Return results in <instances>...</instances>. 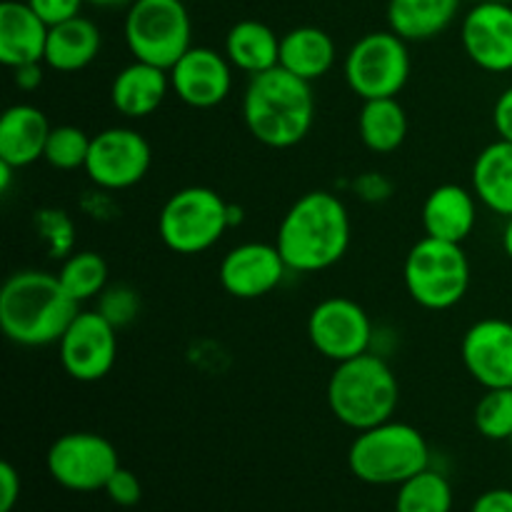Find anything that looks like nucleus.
<instances>
[{
    "label": "nucleus",
    "instance_id": "f257e3e1",
    "mask_svg": "<svg viewBox=\"0 0 512 512\" xmlns=\"http://www.w3.org/2000/svg\"><path fill=\"white\" fill-rule=\"evenodd\" d=\"M353 238L348 205L328 190L300 195L283 215L275 235L288 270L300 275L320 273L345 258Z\"/></svg>",
    "mask_w": 512,
    "mask_h": 512
},
{
    "label": "nucleus",
    "instance_id": "f03ea898",
    "mask_svg": "<svg viewBox=\"0 0 512 512\" xmlns=\"http://www.w3.org/2000/svg\"><path fill=\"white\" fill-rule=\"evenodd\" d=\"M240 108L245 128L260 145L273 150L295 148L308 138L315 123L313 83L278 65L250 75Z\"/></svg>",
    "mask_w": 512,
    "mask_h": 512
},
{
    "label": "nucleus",
    "instance_id": "7ed1b4c3",
    "mask_svg": "<svg viewBox=\"0 0 512 512\" xmlns=\"http://www.w3.org/2000/svg\"><path fill=\"white\" fill-rule=\"evenodd\" d=\"M80 305L65 293L58 273L18 270L0 288V330L23 348L60 343Z\"/></svg>",
    "mask_w": 512,
    "mask_h": 512
},
{
    "label": "nucleus",
    "instance_id": "20e7f679",
    "mask_svg": "<svg viewBox=\"0 0 512 512\" xmlns=\"http://www.w3.org/2000/svg\"><path fill=\"white\" fill-rule=\"evenodd\" d=\"M398 403V375L388 360L373 350L338 363L328 380L330 413L355 433L393 420Z\"/></svg>",
    "mask_w": 512,
    "mask_h": 512
},
{
    "label": "nucleus",
    "instance_id": "39448f33",
    "mask_svg": "<svg viewBox=\"0 0 512 512\" xmlns=\"http://www.w3.org/2000/svg\"><path fill=\"white\" fill-rule=\"evenodd\" d=\"M348 468L360 483L403 485L430 468V448L415 425L388 420L360 430L348 450Z\"/></svg>",
    "mask_w": 512,
    "mask_h": 512
},
{
    "label": "nucleus",
    "instance_id": "423d86ee",
    "mask_svg": "<svg viewBox=\"0 0 512 512\" xmlns=\"http://www.w3.org/2000/svg\"><path fill=\"white\" fill-rule=\"evenodd\" d=\"M405 290L425 310H450L468 295L470 260L460 243L420 238L403 263Z\"/></svg>",
    "mask_w": 512,
    "mask_h": 512
},
{
    "label": "nucleus",
    "instance_id": "0eeeda50",
    "mask_svg": "<svg viewBox=\"0 0 512 512\" xmlns=\"http://www.w3.org/2000/svg\"><path fill=\"white\" fill-rule=\"evenodd\" d=\"M230 203L213 188L188 185L170 195L158 215V235L178 255H200L230 230Z\"/></svg>",
    "mask_w": 512,
    "mask_h": 512
},
{
    "label": "nucleus",
    "instance_id": "6e6552de",
    "mask_svg": "<svg viewBox=\"0 0 512 512\" xmlns=\"http://www.w3.org/2000/svg\"><path fill=\"white\" fill-rule=\"evenodd\" d=\"M123 33L133 60L165 70L193 48V20L183 0H135L125 13Z\"/></svg>",
    "mask_w": 512,
    "mask_h": 512
},
{
    "label": "nucleus",
    "instance_id": "1a4fd4ad",
    "mask_svg": "<svg viewBox=\"0 0 512 512\" xmlns=\"http://www.w3.org/2000/svg\"><path fill=\"white\" fill-rule=\"evenodd\" d=\"M408 40L393 30H375L355 40L343 63L348 88L360 100L398 98L410 80Z\"/></svg>",
    "mask_w": 512,
    "mask_h": 512
},
{
    "label": "nucleus",
    "instance_id": "9d476101",
    "mask_svg": "<svg viewBox=\"0 0 512 512\" xmlns=\"http://www.w3.org/2000/svg\"><path fill=\"white\" fill-rule=\"evenodd\" d=\"M48 473L70 493H98L120 468L115 445L98 433H65L50 445Z\"/></svg>",
    "mask_w": 512,
    "mask_h": 512
},
{
    "label": "nucleus",
    "instance_id": "9b49d317",
    "mask_svg": "<svg viewBox=\"0 0 512 512\" xmlns=\"http://www.w3.org/2000/svg\"><path fill=\"white\" fill-rule=\"evenodd\" d=\"M150 163L153 150L145 135L135 128L115 125L93 135L83 170L95 188L120 193L138 185L148 175Z\"/></svg>",
    "mask_w": 512,
    "mask_h": 512
},
{
    "label": "nucleus",
    "instance_id": "f8f14e48",
    "mask_svg": "<svg viewBox=\"0 0 512 512\" xmlns=\"http://www.w3.org/2000/svg\"><path fill=\"white\" fill-rule=\"evenodd\" d=\"M373 335L375 328L368 310L353 298H325L308 315L310 345L335 365L368 353L373 348Z\"/></svg>",
    "mask_w": 512,
    "mask_h": 512
},
{
    "label": "nucleus",
    "instance_id": "ddd939ff",
    "mask_svg": "<svg viewBox=\"0 0 512 512\" xmlns=\"http://www.w3.org/2000/svg\"><path fill=\"white\" fill-rule=\"evenodd\" d=\"M60 365L78 383H98L118 360V328L98 310H80L58 343Z\"/></svg>",
    "mask_w": 512,
    "mask_h": 512
},
{
    "label": "nucleus",
    "instance_id": "4468645a",
    "mask_svg": "<svg viewBox=\"0 0 512 512\" xmlns=\"http://www.w3.org/2000/svg\"><path fill=\"white\" fill-rule=\"evenodd\" d=\"M460 43L485 73H512V5L475 3L460 23Z\"/></svg>",
    "mask_w": 512,
    "mask_h": 512
},
{
    "label": "nucleus",
    "instance_id": "2eb2a0df",
    "mask_svg": "<svg viewBox=\"0 0 512 512\" xmlns=\"http://www.w3.org/2000/svg\"><path fill=\"white\" fill-rule=\"evenodd\" d=\"M288 275L283 255L275 243H240L223 255L218 280L228 295L238 300H258L273 293Z\"/></svg>",
    "mask_w": 512,
    "mask_h": 512
},
{
    "label": "nucleus",
    "instance_id": "dca6fc26",
    "mask_svg": "<svg viewBox=\"0 0 512 512\" xmlns=\"http://www.w3.org/2000/svg\"><path fill=\"white\" fill-rule=\"evenodd\" d=\"M460 360L480 388H512L510 320L483 318L470 325L460 340Z\"/></svg>",
    "mask_w": 512,
    "mask_h": 512
},
{
    "label": "nucleus",
    "instance_id": "f3484780",
    "mask_svg": "<svg viewBox=\"0 0 512 512\" xmlns=\"http://www.w3.org/2000/svg\"><path fill=\"white\" fill-rule=\"evenodd\" d=\"M168 73L173 93L190 108H215L233 90V63L225 53L205 45H193Z\"/></svg>",
    "mask_w": 512,
    "mask_h": 512
},
{
    "label": "nucleus",
    "instance_id": "a211bd4d",
    "mask_svg": "<svg viewBox=\"0 0 512 512\" xmlns=\"http://www.w3.org/2000/svg\"><path fill=\"white\" fill-rule=\"evenodd\" d=\"M478 203L473 190L458 183H443L433 188L420 210V223L428 238L460 243L473 235L478 225Z\"/></svg>",
    "mask_w": 512,
    "mask_h": 512
},
{
    "label": "nucleus",
    "instance_id": "6ab92c4d",
    "mask_svg": "<svg viewBox=\"0 0 512 512\" xmlns=\"http://www.w3.org/2000/svg\"><path fill=\"white\" fill-rule=\"evenodd\" d=\"M170 93L173 85L168 70L143 60H133L120 68L110 83V103L128 120H143L153 115Z\"/></svg>",
    "mask_w": 512,
    "mask_h": 512
},
{
    "label": "nucleus",
    "instance_id": "aec40b11",
    "mask_svg": "<svg viewBox=\"0 0 512 512\" xmlns=\"http://www.w3.org/2000/svg\"><path fill=\"white\" fill-rule=\"evenodd\" d=\"M50 25L20 0L0 5V63L18 68L25 63H45Z\"/></svg>",
    "mask_w": 512,
    "mask_h": 512
},
{
    "label": "nucleus",
    "instance_id": "412c9836",
    "mask_svg": "<svg viewBox=\"0 0 512 512\" xmlns=\"http://www.w3.org/2000/svg\"><path fill=\"white\" fill-rule=\"evenodd\" d=\"M50 130L48 115L30 103H15L0 118V160L15 170L38 163L45 155Z\"/></svg>",
    "mask_w": 512,
    "mask_h": 512
},
{
    "label": "nucleus",
    "instance_id": "4be33fe9",
    "mask_svg": "<svg viewBox=\"0 0 512 512\" xmlns=\"http://www.w3.org/2000/svg\"><path fill=\"white\" fill-rule=\"evenodd\" d=\"M473 193L480 205L495 215L510 218L512 215V143L510 140H493L485 145L475 158L473 170Z\"/></svg>",
    "mask_w": 512,
    "mask_h": 512
},
{
    "label": "nucleus",
    "instance_id": "5701e85b",
    "mask_svg": "<svg viewBox=\"0 0 512 512\" xmlns=\"http://www.w3.org/2000/svg\"><path fill=\"white\" fill-rule=\"evenodd\" d=\"M338 60L335 40L315 25H300L280 38V68L315 83L333 70Z\"/></svg>",
    "mask_w": 512,
    "mask_h": 512
},
{
    "label": "nucleus",
    "instance_id": "b1692460",
    "mask_svg": "<svg viewBox=\"0 0 512 512\" xmlns=\"http://www.w3.org/2000/svg\"><path fill=\"white\" fill-rule=\"evenodd\" d=\"M103 48L100 28L90 18H70L50 28L45 65L58 73H80L88 68Z\"/></svg>",
    "mask_w": 512,
    "mask_h": 512
},
{
    "label": "nucleus",
    "instance_id": "393cba45",
    "mask_svg": "<svg viewBox=\"0 0 512 512\" xmlns=\"http://www.w3.org/2000/svg\"><path fill=\"white\" fill-rule=\"evenodd\" d=\"M460 0H390L388 25L408 43L433 40L455 23Z\"/></svg>",
    "mask_w": 512,
    "mask_h": 512
},
{
    "label": "nucleus",
    "instance_id": "a878e982",
    "mask_svg": "<svg viewBox=\"0 0 512 512\" xmlns=\"http://www.w3.org/2000/svg\"><path fill=\"white\" fill-rule=\"evenodd\" d=\"M225 55L240 73H265L280 63V35L260 20H240L225 35Z\"/></svg>",
    "mask_w": 512,
    "mask_h": 512
},
{
    "label": "nucleus",
    "instance_id": "bb28decb",
    "mask_svg": "<svg viewBox=\"0 0 512 512\" xmlns=\"http://www.w3.org/2000/svg\"><path fill=\"white\" fill-rule=\"evenodd\" d=\"M358 133L365 148L378 155H390L408 138V113L398 98L363 100Z\"/></svg>",
    "mask_w": 512,
    "mask_h": 512
},
{
    "label": "nucleus",
    "instance_id": "cd10ccee",
    "mask_svg": "<svg viewBox=\"0 0 512 512\" xmlns=\"http://www.w3.org/2000/svg\"><path fill=\"white\" fill-rule=\"evenodd\" d=\"M108 278V263L95 250H75L60 263L58 270L60 285L78 305L98 298L108 288Z\"/></svg>",
    "mask_w": 512,
    "mask_h": 512
},
{
    "label": "nucleus",
    "instance_id": "c85d7f7f",
    "mask_svg": "<svg viewBox=\"0 0 512 512\" xmlns=\"http://www.w3.org/2000/svg\"><path fill=\"white\" fill-rule=\"evenodd\" d=\"M395 512H453V485L443 473L425 468L398 485Z\"/></svg>",
    "mask_w": 512,
    "mask_h": 512
},
{
    "label": "nucleus",
    "instance_id": "c756f323",
    "mask_svg": "<svg viewBox=\"0 0 512 512\" xmlns=\"http://www.w3.org/2000/svg\"><path fill=\"white\" fill-rule=\"evenodd\" d=\"M475 430L485 440L503 443L512 438V388L485 390L483 398L478 400L473 413Z\"/></svg>",
    "mask_w": 512,
    "mask_h": 512
},
{
    "label": "nucleus",
    "instance_id": "7c9ffc66",
    "mask_svg": "<svg viewBox=\"0 0 512 512\" xmlns=\"http://www.w3.org/2000/svg\"><path fill=\"white\" fill-rule=\"evenodd\" d=\"M90 135L78 125H55L50 130L48 145H45L43 160L55 170H70L85 168V160L90 153Z\"/></svg>",
    "mask_w": 512,
    "mask_h": 512
},
{
    "label": "nucleus",
    "instance_id": "2f4dec72",
    "mask_svg": "<svg viewBox=\"0 0 512 512\" xmlns=\"http://www.w3.org/2000/svg\"><path fill=\"white\" fill-rule=\"evenodd\" d=\"M35 233L43 240L50 258L65 260L75 253V223L65 210L43 208L33 218Z\"/></svg>",
    "mask_w": 512,
    "mask_h": 512
},
{
    "label": "nucleus",
    "instance_id": "473e14b6",
    "mask_svg": "<svg viewBox=\"0 0 512 512\" xmlns=\"http://www.w3.org/2000/svg\"><path fill=\"white\" fill-rule=\"evenodd\" d=\"M95 310H98L113 328H128V325L135 323V318L140 315V293L125 283L108 285V288L98 295V308Z\"/></svg>",
    "mask_w": 512,
    "mask_h": 512
},
{
    "label": "nucleus",
    "instance_id": "72a5a7b5",
    "mask_svg": "<svg viewBox=\"0 0 512 512\" xmlns=\"http://www.w3.org/2000/svg\"><path fill=\"white\" fill-rule=\"evenodd\" d=\"M105 495H108L115 505H120V508H133V505H138L140 498H143V485H140L138 475H135L133 470L120 465L113 473V478L108 480V485H105Z\"/></svg>",
    "mask_w": 512,
    "mask_h": 512
},
{
    "label": "nucleus",
    "instance_id": "f704fd0d",
    "mask_svg": "<svg viewBox=\"0 0 512 512\" xmlns=\"http://www.w3.org/2000/svg\"><path fill=\"white\" fill-rule=\"evenodd\" d=\"M25 3L53 28V25L65 23L70 18H78L85 0H25Z\"/></svg>",
    "mask_w": 512,
    "mask_h": 512
},
{
    "label": "nucleus",
    "instance_id": "c9c22d12",
    "mask_svg": "<svg viewBox=\"0 0 512 512\" xmlns=\"http://www.w3.org/2000/svg\"><path fill=\"white\" fill-rule=\"evenodd\" d=\"M353 185L360 198L368 200V203H380V200H388L393 195V183L380 173L360 175Z\"/></svg>",
    "mask_w": 512,
    "mask_h": 512
},
{
    "label": "nucleus",
    "instance_id": "e433bc0d",
    "mask_svg": "<svg viewBox=\"0 0 512 512\" xmlns=\"http://www.w3.org/2000/svg\"><path fill=\"white\" fill-rule=\"evenodd\" d=\"M20 500V475L10 463H0V512H10Z\"/></svg>",
    "mask_w": 512,
    "mask_h": 512
},
{
    "label": "nucleus",
    "instance_id": "4c0bfd02",
    "mask_svg": "<svg viewBox=\"0 0 512 512\" xmlns=\"http://www.w3.org/2000/svg\"><path fill=\"white\" fill-rule=\"evenodd\" d=\"M493 125L498 138L510 140L512 143V85L498 95L493 105Z\"/></svg>",
    "mask_w": 512,
    "mask_h": 512
},
{
    "label": "nucleus",
    "instance_id": "58836bf2",
    "mask_svg": "<svg viewBox=\"0 0 512 512\" xmlns=\"http://www.w3.org/2000/svg\"><path fill=\"white\" fill-rule=\"evenodd\" d=\"M470 512H512V488L485 490Z\"/></svg>",
    "mask_w": 512,
    "mask_h": 512
},
{
    "label": "nucleus",
    "instance_id": "ea45409f",
    "mask_svg": "<svg viewBox=\"0 0 512 512\" xmlns=\"http://www.w3.org/2000/svg\"><path fill=\"white\" fill-rule=\"evenodd\" d=\"M43 78H45L43 63H25V65H18V68H13V85L18 90H23V93H33V90H38L40 85H43Z\"/></svg>",
    "mask_w": 512,
    "mask_h": 512
},
{
    "label": "nucleus",
    "instance_id": "a19ab883",
    "mask_svg": "<svg viewBox=\"0 0 512 512\" xmlns=\"http://www.w3.org/2000/svg\"><path fill=\"white\" fill-rule=\"evenodd\" d=\"M13 173H15L13 165H8V163H3V160H0V193H8V190H10V183H13Z\"/></svg>",
    "mask_w": 512,
    "mask_h": 512
},
{
    "label": "nucleus",
    "instance_id": "79ce46f5",
    "mask_svg": "<svg viewBox=\"0 0 512 512\" xmlns=\"http://www.w3.org/2000/svg\"><path fill=\"white\" fill-rule=\"evenodd\" d=\"M500 245H503V253L512 260V215L510 218H505V228H503V235H500Z\"/></svg>",
    "mask_w": 512,
    "mask_h": 512
},
{
    "label": "nucleus",
    "instance_id": "37998d69",
    "mask_svg": "<svg viewBox=\"0 0 512 512\" xmlns=\"http://www.w3.org/2000/svg\"><path fill=\"white\" fill-rule=\"evenodd\" d=\"M85 3L95 5V8H123V5H133L135 0H85Z\"/></svg>",
    "mask_w": 512,
    "mask_h": 512
},
{
    "label": "nucleus",
    "instance_id": "c03bdc74",
    "mask_svg": "<svg viewBox=\"0 0 512 512\" xmlns=\"http://www.w3.org/2000/svg\"><path fill=\"white\" fill-rule=\"evenodd\" d=\"M228 220H230V228H235V225L243 223V208H238V205L230 203V208H228Z\"/></svg>",
    "mask_w": 512,
    "mask_h": 512
},
{
    "label": "nucleus",
    "instance_id": "a18cd8bd",
    "mask_svg": "<svg viewBox=\"0 0 512 512\" xmlns=\"http://www.w3.org/2000/svg\"><path fill=\"white\" fill-rule=\"evenodd\" d=\"M475 3H510V0H475Z\"/></svg>",
    "mask_w": 512,
    "mask_h": 512
},
{
    "label": "nucleus",
    "instance_id": "49530a36",
    "mask_svg": "<svg viewBox=\"0 0 512 512\" xmlns=\"http://www.w3.org/2000/svg\"><path fill=\"white\" fill-rule=\"evenodd\" d=\"M510 445H512V438H510Z\"/></svg>",
    "mask_w": 512,
    "mask_h": 512
}]
</instances>
